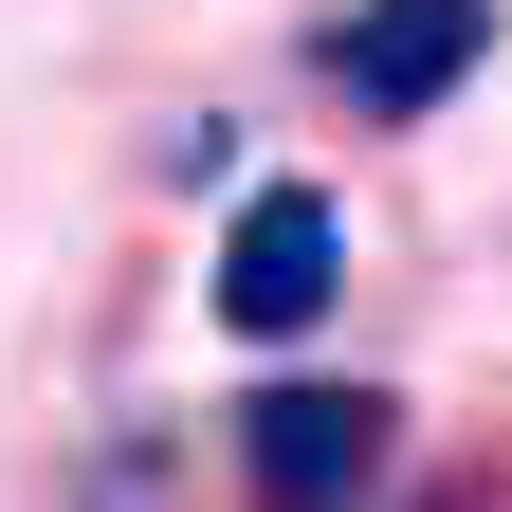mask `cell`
<instances>
[{"mask_svg":"<svg viewBox=\"0 0 512 512\" xmlns=\"http://www.w3.org/2000/svg\"><path fill=\"white\" fill-rule=\"evenodd\" d=\"M330 293H348V202H330V183H256L238 238H220V311H238L256 348H293Z\"/></svg>","mask_w":512,"mask_h":512,"instance_id":"3","label":"cell"},{"mask_svg":"<svg viewBox=\"0 0 512 512\" xmlns=\"http://www.w3.org/2000/svg\"><path fill=\"white\" fill-rule=\"evenodd\" d=\"M311 55H330V92H348L366 128H421V110L494 55V0H348Z\"/></svg>","mask_w":512,"mask_h":512,"instance_id":"2","label":"cell"},{"mask_svg":"<svg viewBox=\"0 0 512 512\" xmlns=\"http://www.w3.org/2000/svg\"><path fill=\"white\" fill-rule=\"evenodd\" d=\"M238 494L256 512H366L384 494V384H256L238 403Z\"/></svg>","mask_w":512,"mask_h":512,"instance_id":"1","label":"cell"}]
</instances>
